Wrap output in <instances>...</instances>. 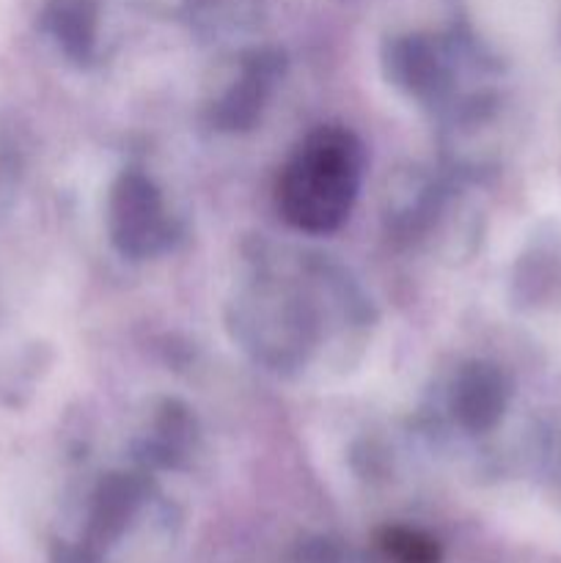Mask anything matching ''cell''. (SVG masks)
<instances>
[{
	"instance_id": "cell-1",
	"label": "cell",
	"mask_w": 561,
	"mask_h": 563,
	"mask_svg": "<svg viewBox=\"0 0 561 563\" xmlns=\"http://www.w3.org/2000/svg\"><path fill=\"white\" fill-rule=\"evenodd\" d=\"M363 163L361 141L344 126L308 132L280 168L275 187L280 218L306 234L336 231L355 207Z\"/></svg>"
},
{
	"instance_id": "cell-6",
	"label": "cell",
	"mask_w": 561,
	"mask_h": 563,
	"mask_svg": "<svg viewBox=\"0 0 561 563\" xmlns=\"http://www.w3.org/2000/svg\"><path fill=\"white\" fill-rule=\"evenodd\" d=\"M380 548L394 563H440L438 542L416 528H388Z\"/></svg>"
},
{
	"instance_id": "cell-4",
	"label": "cell",
	"mask_w": 561,
	"mask_h": 563,
	"mask_svg": "<svg viewBox=\"0 0 561 563\" xmlns=\"http://www.w3.org/2000/svg\"><path fill=\"white\" fill-rule=\"evenodd\" d=\"M278 55L273 53H256L248 58L237 86L218 104L220 124H226L229 130H240V126L251 124L256 119L258 108L264 102V93H267L270 82H273L275 71H278Z\"/></svg>"
},
{
	"instance_id": "cell-3",
	"label": "cell",
	"mask_w": 561,
	"mask_h": 563,
	"mask_svg": "<svg viewBox=\"0 0 561 563\" xmlns=\"http://www.w3.org/2000/svg\"><path fill=\"white\" fill-rule=\"evenodd\" d=\"M509 377L493 363H471L460 372L451 394L454 416L468 432H487L509 405Z\"/></svg>"
},
{
	"instance_id": "cell-2",
	"label": "cell",
	"mask_w": 561,
	"mask_h": 563,
	"mask_svg": "<svg viewBox=\"0 0 561 563\" xmlns=\"http://www.w3.org/2000/svg\"><path fill=\"white\" fill-rule=\"evenodd\" d=\"M110 234L121 253L152 256L168 240V220L152 181L130 174L113 187L110 198Z\"/></svg>"
},
{
	"instance_id": "cell-5",
	"label": "cell",
	"mask_w": 561,
	"mask_h": 563,
	"mask_svg": "<svg viewBox=\"0 0 561 563\" xmlns=\"http://www.w3.org/2000/svg\"><path fill=\"white\" fill-rule=\"evenodd\" d=\"M97 0H50L44 9V27L72 58H88L97 38Z\"/></svg>"
}]
</instances>
